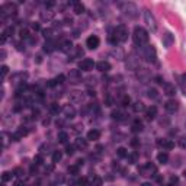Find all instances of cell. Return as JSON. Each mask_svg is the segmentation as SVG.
<instances>
[{"label":"cell","instance_id":"20","mask_svg":"<svg viewBox=\"0 0 186 186\" xmlns=\"http://www.w3.org/2000/svg\"><path fill=\"white\" fill-rule=\"evenodd\" d=\"M157 160H158V163H161V164H166L167 163V160H169V154L166 151H161L157 154Z\"/></svg>","mask_w":186,"mask_h":186},{"label":"cell","instance_id":"40","mask_svg":"<svg viewBox=\"0 0 186 186\" xmlns=\"http://www.w3.org/2000/svg\"><path fill=\"white\" fill-rule=\"evenodd\" d=\"M13 177V174L12 173H9V172H6V173H3V176H1V179H3V182H7V180H10Z\"/></svg>","mask_w":186,"mask_h":186},{"label":"cell","instance_id":"54","mask_svg":"<svg viewBox=\"0 0 186 186\" xmlns=\"http://www.w3.org/2000/svg\"><path fill=\"white\" fill-rule=\"evenodd\" d=\"M182 79H183V82H185V83H186V73H185V74H183V76H182Z\"/></svg>","mask_w":186,"mask_h":186},{"label":"cell","instance_id":"55","mask_svg":"<svg viewBox=\"0 0 186 186\" xmlns=\"http://www.w3.org/2000/svg\"><path fill=\"white\" fill-rule=\"evenodd\" d=\"M183 176H185V177H186V170H185V172H183Z\"/></svg>","mask_w":186,"mask_h":186},{"label":"cell","instance_id":"50","mask_svg":"<svg viewBox=\"0 0 186 186\" xmlns=\"http://www.w3.org/2000/svg\"><path fill=\"white\" fill-rule=\"evenodd\" d=\"M15 186H25V185H23L22 180H17V182H15Z\"/></svg>","mask_w":186,"mask_h":186},{"label":"cell","instance_id":"23","mask_svg":"<svg viewBox=\"0 0 186 186\" xmlns=\"http://www.w3.org/2000/svg\"><path fill=\"white\" fill-rule=\"evenodd\" d=\"M48 109H50V114H52V115H58L60 111H61V108H60L58 103H51Z\"/></svg>","mask_w":186,"mask_h":186},{"label":"cell","instance_id":"32","mask_svg":"<svg viewBox=\"0 0 186 186\" xmlns=\"http://www.w3.org/2000/svg\"><path fill=\"white\" fill-rule=\"evenodd\" d=\"M112 119L121 121V119H124V114H122L121 111H114V112H112Z\"/></svg>","mask_w":186,"mask_h":186},{"label":"cell","instance_id":"14","mask_svg":"<svg viewBox=\"0 0 186 186\" xmlns=\"http://www.w3.org/2000/svg\"><path fill=\"white\" fill-rule=\"evenodd\" d=\"M26 134H28V130H26V128H19L16 132L12 135V140H13V141H19L20 138H23Z\"/></svg>","mask_w":186,"mask_h":186},{"label":"cell","instance_id":"7","mask_svg":"<svg viewBox=\"0 0 186 186\" xmlns=\"http://www.w3.org/2000/svg\"><path fill=\"white\" fill-rule=\"evenodd\" d=\"M99 44H101V41H99V38H98L96 35H90V36L86 39V47H87L89 50H96V48L99 47Z\"/></svg>","mask_w":186,"mask_h":186},{"label":"cell","instance_id":"39","mask_svg":"<svg viewBox=\"0 0 186 186\" xmlns=\"http://www.w3.org/2000/svg\"><path fill=\"white\" fill-rule=\"evenodd\" d=\"M68 173H70V174H77V173H79V166H77V164L70 166V167H68Z\"/></svg>","mask_w":186,"mask_h":186},{"label":"cell","instance_id":"28","mask_svg":"<svg viewBox=\"0 0 186 186\" xmlns=\"http://www.w3.org/2000/svg\"><path fill=\"white\" fill-rule=\"evenodd\" d=\"M76 147L85 150L86 147H87V141H86L85 138H77V140H76Z\"/></svg>","mask_w":186,"mask_h":186},{"label":"cell","instance_id":"27","mask_svg":"<svg viewBox=\"0 0 186 186\" xmlns=\"http://www.w3.org/2000/svg\"><path fill=\"white\" fill-rule=\"evenodd\" d=\"M137 158H138V153H137V151H132L131 154H128V157H127V160H128V163H130V164L137 163Z\"/></svg>","mask_w":186,"mask_h":186},{"label":"cell","instance_id":"9","mask_svg":"<svg viewBox=\"0 0 186 186\" xmlns=\"http://www.w3.org/2000/svg\"><path fill=\"white\" fill-rule=\"evenodd\" d=\"M93 67H95V63L90 58H85V60H82L79 63V68L82 71H90V70H93Z\"/></svg>","mask_w":186,"mask_h":186},{"label":"cell","instance_id":"4","mask_svg":"<svg viewBox=\"0 0 186 186\" xmlns=\"http://www.w3.org/2000/svg\"><path fill=\"white\" fill-rule=\"evenodd\" d=\"M122 12H125V15H128L130 17H137V12H138V9H137V6L134 3H124L122 4Z\"/></svg>","mask_w":186,"mask_h":186},{"label":"cell","instance_id":"51","mask_svg":"<svg viewBox=\"0 0 186 186\" xmlns=\"http://www.w3.org/2000/svg\"><path fill=\"white\" fill-rule=\"evenodd\" d=\"M45 6H47V7H52V6H54V1H48V3H45Z\"/></svg>","mask_w":186,"mask_h":186},{"label":"cell","instance_id":"49","mask_svg":"<svg viewBox=\"0 0 186 186\" xmlns=\"http://www.w3.org/2000/svg\"><path fill=\"white\" fill-rule=\"evenodd\" d=\"M32 29H34V31H39V25H38V23H34V25H32Z\"/></svg>","mask_w":186,"mask_h":186},{"label":"cell","instance_id":"46","mask_svg":"<svg viewBox=\"0 0 186 186\" xmlns=\"http://www.w3.org/2000/svg\"><path fill=\"white\" fill-rule=\"evenodd\" d=\"M7 71H9L7 66H3V67H1V77H4V76L7 74Z\"/></svg>","mask_w":186,"mask_h":186},{"label":"cell","instance_id":"41","mask_svg":"<svg viewBox=\"0 0 186 186\" xmlns=\"http://www.w3.org/2000/svg\"><path fill=\"white\" fill-rule=\"evenodd\" d=\"M179 145H180V148H186V137L179 138Z\"/></svg>","mask_w":186,"mask_h":186},{"label":"cell","instance_id":"22","mask_svg":"<svg viewBox=\"0 0 186 186\" xmlns=\"http://www.w3.org/2000/svg\"><path fill=\"white\" fill-rule=\"evenodd\" d=\"M73 4H74V9H73V10H74V13H76V15H82V13L85 12V6H83L82 3H79V1H74Z\"/></svg>","mask_w":186,"mask_h":186},{"label":"cell","instance_id":"47","mask_svg":"<svg viewBox=\"0 0 186 186\" xmlns=\"http://www.w3.org/2000/svg\"><path fill=\"white\" fill-rule=\"evenodd\" d=\"M138 144H140V141H138L137 138H132V140H131V145H132V147H137Z\"/></svg>","mask_w":186,"mask_h":186},{"label":"cell","instance_id":"11","mask_svg":"<svg viewBox=\"0 0 186 186\" xmlns=\"http://www.w3.org/2000/svg\"><path fill=\"white\" fill-rule=\"evenodd\" d=\"M157 144H158L160 147H163L164 150H172V148H174V143H173L172 140H166V138L157 140Z\"/></svg>","mask_w":186,"mask_h":186},{"label":"cell","instance_id":"8","mask_svg":"<svg viewBox=\"0 0 186 186\" xmlns=\"http://www.w3.org/2000/svg\"><path fill=\"white\" fill-rule=\"evenodd\" d=\"M144 57H145V60H147L148 63H156V58H157L156 50H154L153 47H145V48H144Z\"/></svg>","mask_w":186,"mask_h":186},{"label":"cell","instance_id":"3","mask_svg":"<svg viewBox=\"0 0 186 186\" xmlns=\"http://www.w3.org/2000/svg\"><path fill=\"white\" fill-rule=\"evenodd\" d=\"M140 173L143 176H154L157 173V167L153 164V163H145L144 166L140 167Z\"/></svg>","mask_w":186,"mask_h":186},{"label":"cell","instance_id":"44","mask_svg":"<svg viewBox=\"0 0 186 186\" xmlns=\"http://www.w3.org/2000/svg\"><path fill=\"white\" fill-rule=\"evenodd\" d=\"M20 38H29L28 29H22V31H20Z\"/></svg>","mask_w":186,"mask_h":186},{"label":"cell","instance_id":"33","mask_svg":"<svg viewBox=\"0 0 186 186\" xmlns=\"http://www.w3.org/2000/svg\"><path fill=\"white\" fill-rule=\"evenodd\" d=\"M61 157H63L61 151H54V154H52V163H58L61 160Z\"/></svg>","mask_w":186,"mask_h":186},{"label":"cell","instance_id":"10","mask_svg":"<svg viewBox=\"0 0 186 186\" xmlns=\"http://www.w3.org/2000/svg\"><path fill=\"white\" fill-rule=\"evenodd\" d=\"M164 108H166V111H167L169 114H174V112H176V111L179 109V103L174 101V99H170V101L166 102Z\"/></svg>","mask_w":186,"mask_h":186},{"label":"cell","instance_id":"48","mask_svg":"<svg viewBox=\"0 0 186 186\" xmlns=\"http://www.w3.org/2000/svg\"><path fill=\"white\" fill-rule=\"evenodd\" d=\"M154 80H156V82H157V83H160V85H164V83H163V82H164V80H163V79H161V77H156V79H154Z\"/></svg>","mask_w":186,"mask_h":186},{"label":"cell","instance_id":"24","mask_svg":"<svg viewBox=\"0 0 186 186\" xmlns=\"http://www.w3.org/2000/svg\"><path fill=\"white\" fill-rule=\"evenodd\" d=\"M89 185L90 186H102V179L99 176H93L89 179Z\"/></svg>","mask_w":186,"mask_h":186},{"label":"cell","instance_id":"16","mask_svg":"<svg viewBox=\"0 0 186 186\" xmlns=\"http://www.w3.org/2000/svg\"><path fill=\"white\" fill-rule=\"evenodd\" d=\"M145 117H147L148 121H153V119L157 117V108H156V106H150V108L145 111Z\"/></svg>","mask_w":186,"mask_h":186},{"label":"cell","instance_id":"19","mask_svg":"<svg viewBox=\"0 0 186 186\" xmlns=\"http://www.w3.org/2000/svg\"><path fill=\"white\" fill-rule=\"evenodd\" d=\"M143 128H144V125H143V122L140 119H135L132 122V132H141Z\"/></svg>","mask_w":186,"mask_h":186},{"label":"cell","instance_id":"42","mask_svg":"<svg viewBox=\"0 0 186 186\" xmlns=\"http://www.w3.org/2000/svg\"><path fill=\"white\" fill-rule=\"evenodd\" d=\"M80 95H82L80 92H74V93H73V96H71V99H73V101H82Z\"/></svg>","mask_w":186,"mask_h":186},{"label":"cell","instance_id":"18","mask_svg":"<svg viewBox=\"0 0 186 186\" xmlns=\"http://www.w3.org/2000/svg\"><path fill=\"white\" fill-rule=\"evenodd\" d=\"M99 137H101V132L98 130H90L87 132V140H90V141H96V140H99Z\"/></svg>","mask_w":186,"mask_h":186},{"label":"cell","instance_id":"30","mask_svg":"<svg viewBox=\"0 0 186 186\" xmlns=\"http://www.w3.org/2000/svg\"><path fill=\"white\" fill-rule=\"evenodd\" d=\"M163 42H164V45H166V47H170V45H172V42H173V35L167 32V34L164 35V38H163Z\"/></svg>","mask_w":186,"mask_h":186},{"label":"cell","instance_id":"29","mask_svg":"<svg viewBox=\"0 0 186 186\" xmlns=\"http://www.w3.org/2000/svg\"><path fill=\"white\" fill-rule=\"evenodd\" d=\"M61 50L64 51V52H70V51L73 50V44H71L70 41H64V42L61 44Z\"/></svg>","mask_w":186,"mask_h":186},{"label":"cell","instance_id":"5","mask_svg":"<svg viewBox=\"0 0 186 186\" xmlns=\"http://www.w3.org/2000/svg\"><path fill=\"white\" fill-rule=\"evenodd\" d=\"M68 82L71 85L82 83V73H80V70H70V73H68Z\"/></svg>","mask_w":186,"mask_h":186},{"label":"cell","instance_id":"43","mask_svg":"<svg viewBox=\"0 0 186 186\" xmlns=\"http://www.w3.org/2000/svg\"><path fill=\"white\" fill-rule=\"evenodd\" d=\"M87 179H85V177H82V179H79L77 180V186H85V185H87Z\"/></svg>","mask_w":186,"mask_h":186},{"label":"cell","instance_id":"38","mask_svg":"<svg viewBox=\"0 0 186 186\" xmlns=\"http://www.w3.org/2000/svg\"><path fill=\"white\" fill-rule=\"evenodd\" d=\"M63 82H64V76H63V74L57 76V77H55V79L52 80V83H54V85H61Z\"/></svg>","mask_w":186,"mask_h":186},{"label":"cell","instance_id":"21","mask_svg":"<svg viewBox=\"0 0 186 186\" xmlns=\"http://www.w3.org/2000/svg\"><path fill=\"white\" fill-rule=\"evenodd\" d=\"M54 48H55V42L52 39H47V42L44 44V51L45 52H51V51H54Z\"/></svg>","mask_w":186,"mask_h":186},{"label":"cell","instance_id":"52","mask_svg":"<svg viewBox=\"0 0 186 186\" xmlns=\"http://www.w3.org/2000/svg\"><path fill=\"white\" fill-rule=\"evenodd\" d=\"M29 41H31V44H35V42H36V38L31 36V38H29Z\"/></svg>","mask_w":186,"mask_h":186},{"label":"cell","instance_id":"1","mask_svg":"<svg viewBox=\"0 0 186 186\" xmlns=\"http://www.w3.org/2000/svg\"><path fill=\"white\" fill-rule=\"evenodd\" d=\"M148 39H150L148 32L144 28H141V26H135V29H134V42L137 45L143 47V45H145L148 42Z\"/></svg>","mask_w":186,"mask_h":186},{"label":"cell","instance_id":"25","mask_svg":"<svg viewBox=\"0 0 186 186\" xmlns=\"http://www.w3.org/2000/svg\"><path fill=\"white\" fill-rule=\"evenodd\" d=\"M67 140H68L67 132H64V131H60V132H58V143H61V144H67Z\"/></svg>","mask_w":186,"mask_h":186},{"label":"cell","instance_id":"56","mask_svg":"<svg viewBox=\"0 0 186 186\" xmlns=\"http://www.w3.org/2000/svg\"><path fill=\"white\" fill-rule=\"evenodd\" d=\"M167 186H170V185H167Z\"/></svg>","mask_w":186,"mask_h":186},{"label":"cell","instance_id":"2","mask_svg":"<svg viewBox=\"0 0 186 186\" xmlns=\"http://www.w3.org/2000/svg\"><path fill=\"white\" fill-rule=\"evenodd\" d=\"M114 35L117 36V39H118L119 42H125L127 39H128V28L125 26V25H119L118 28L115 29V32Z\"/></svg>","mask_w":186,"mask_h":186},{"label":"cell","instance_id":"45","mask_svg":"<svg viewBox=\"0 0 186 186\" xmlns=\"http://www.w3.org/2000/svg\"><path fill=\"white\" fill-rule=\"evenodd\" d=\"M177 182H179L177 176H172V177H170V186H172V185H176Z\"/></svg>","mask_w":186,"mask_h":186},{"label":"cell","instance_id":"15","mask_svg":"<svg viewBox=\"0 0 186 186\" xmlns=\"http://www.w3.org/2000/svg\"><path fill=\"white\" fill-rule=\"evenodd\" d=\"M63 112H64V117H66V118H70V119L74 118V115H76L74 108H73V106H70V105H66V106H64Z\"/></svg>","mask_w":186,"mask_h":186},{"label":"cell","instance_id":"13","mask_svg":"<svg viewBox=\"0 0 186 186\" xmlns=\"http://www.w3.org/2000/svg\"><path fill=\"white\" fill-rule=\"evenodd\" d=\"M163 92H164V95H167V96H174L176 89H174V86L170 85V83H164V85H163Z\"/></svg>","mask_w":186,"mask_h":186},{"label":"cell","instance_id":"26","mask_svg":"<svg viewBox=\"0 0 186 186\" xmlns=\"http://www.w3.org/2000/svg\"><path fill=\"white\" fill-rule=\"evenodd\" d=\"M132 109H134V112H143V111H145V106L143 102H135L132 105Z\"/></svg>","mask_w":186,"mask_h":186},{"label":"cell","instance_id":"6","mask_svg":"<svg viewBox=\"0 0 186 186\" xmlns=\"http://www.w3.org/2000/svg\"><path fill=\"white\" fill-rule=\"evenodd\" d=\"M144 19H145V23L147 26L151 29V31H156L157 29V25H156V19L153 16V13L150 10H144Z\"/></svg>","mask_w":186,"mask_h":186},{"label":"cell","instance_id":"31","mask_svg":"<svg viewBox=\"0 0 186 186\" xmlns=\"http://www.w3.org/2000/svg\"><path fill=\"white\" fill-rule=\"evenodd\" d=\"M117 154H118V157H121V158H127V157H128V151H127V148H124V147H119L118 150H117Z\"/></svg>","mask_w":186,"mask_h":186},{"label":"cell","instance_id":"34","mask_svg":"<svg viewBox=\"0 0 186 186\" xmlns=\"http://www.w3.org/2000/svg\"><path fill=\"white\" fill-rule=\"evenodd\" d=\"M52 16H54V12H50V10H48L47 13H45V12H42V13H41L42 20H50V19H52Z\"/></svg>","mask_w":186,"mask_h":186},{"label":"cell","instance_id":"17","mask_svg":"<svg viewBox=\"0 0 186 186\" xmlns=\"http://www.w3.org/2000/svg\"><path fill=\"white\" fill-rule=\"evenodd\" d=\"M96 68L102 71V73H106V71H109L111 70V64L108 63V61H99L98 64H96Z\"/></svg>","mask_w":186,"mask_h":186},{"label":"cell","instance_id":"12","mask_svg":"<svg viewBox=\"0 0 186 186\" xmlns=\"http://www.w3.org/2000/svg\"><path fill=\"white\" fill-rule=\"evenodd\" d=\"M1 12H3V15H6V13H9V15H16V6L12 4V3H6V4L1 7Z\"/></svg>","mask_w":186,"mask_h":186},{"label":"cell","instance_id":"37","mask_svg":"<svg viewBox=\"0 0 186 186\" xmlns=\"http://www.w3.org/2000/svg\"><path fill=\"white\" fill-rule=\"evenodd\" d=\"M147 96L151 98V99H156V98H157V90H156V89H148V90H147Z\"/></svg>","mask_w":186,"mask_h":186},{"label":"cell","instance_id":"35","mask_svg":"<svg viewBox=\"0 0 186 186\" xmlns=\"http://www.w3.org/2000/svg\"><path fill=\"white\" fill-rule=\"evenodd\" d=\"M74 148H76V145H73V144H66V153H67L68 156H73V154H74Z\"/></svg>","mask_w":186,"mask_h":186},{"label":"cell","instance_id":"53","mask_svg":"<svg viewBox=\"0 0 186 186\" xmlns=\"http://www.w3.org/2000/svg\"><path fill=\"white\" fill-rule=\"evenodd\" d=\"M141 186H151V183H148V182H145V183H143Z\"/></svg>","mask_w":186,"mask_h":186},{"label":"cell","instance_id":"36","mask_svg":"<svg viewBox=\"0 0 186 186\" xmlns=\"http://www.w3.org/2000/svg\"><path fill=\"white\" fill-rule=\"evenodd\" d=\"M130 103H131V99H130V96H128V95L122 96V99H121V105H122V106H128Z\"/></svg>","mask_w":186,"mask_h":186}]
</instances>
